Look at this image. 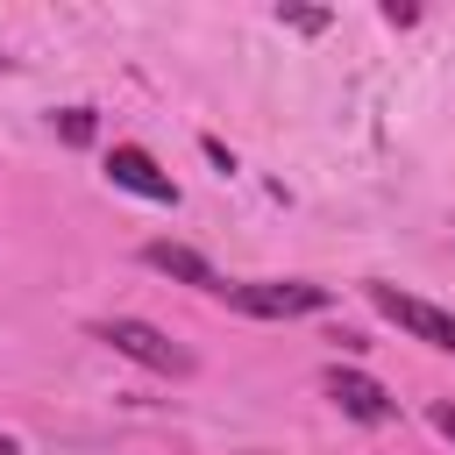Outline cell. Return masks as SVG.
<instances>
[{
    "instance_id": "1",
    "label": "cell",
    "mask_w": 455,
    "mask_h": 455,
    "mask_svg": "<svg viewBox=\"0 0 455 455\" xmlns=\"http://www.w3.org/2000/svg\"><path fill=\"white\" fill-rule=\"evenodd\" d=\"M92 334H100L114 355H128V363H142V370H156V377H185V370H192V355H185L164 327H149V320H128V313H121V320H100Z\"/></svg>"
},
{
    "instance_id": "2",
    "label": "cell",
    "mask_w": 455,
    "mask_h": 455,
    "mask_svg": "<svg viewBox=\"0 0 455 455\" xmlns=\"http://www.w3.org/2000/svg\"><path fill=\"white\" fill-rule=\"evenodd\" d=\"M220 299L235 306V313H256V320H299V313H320L327 306V284H299V277H284V284H220Z\"/></svg>"
},
{
    "instance_id": "3",
    "label": "cell",
    "mask_w": 455,
    "mask_h": 455,
    "mask_svg": "<svg viewBox=\"0 0 455 455\" xmlns=\"http://www.w3.org/2000/svg\"><path fill=\"white\" fill-rule=\"evenodd\" d=\"M370 306H377L391 327H405L412 341L455 355V313H441V306H427V299H412V291H398V284H370Z\"/></svg>"
},
{
    "instance_id": "4",
    "label": "cell",
    "mask_w": 455,
    "mask_h": 455,
    "mask_svg": "<svg viewBox=\"0 0 455 455\" xmlns=\"http://www.w3.org/2000/svg\"><path fill=\"white\" fill-rule=\"evenodd\" d=\"M107 178H114L121 192H135V199L178 206V185H171V171H156V156H149V149H135V142H114V156H107Z\"/></svg>"
},
{
    "instance_id": "5",
    "label": "cell",
    "mask_w": 455,
    "mask_h": 455,
    "mask_svg": "<svg viewBox=\"0 0 455 455\" xmlns=\"http://www.w3.org/2000/svg\"><path fill=\"white\" fill-rule=\"evenodd\" d=\"M327 398H334L348 419H363V427H384V419L398 412V405H391V391H384L377 377H363V370H341V363L327 370Z\"/></svg>"
},
{
    "instance_id": "6",
    "label": "cell",
    "mask_w": 455,
    "mask_h": 455,
    "mask_svg": "<svg viewBox=\"0 0 455 455\" xmlns=\"http://www.w3.org/2000/svg\"><path fill=\"white\" fill-rule=\"evenodd\" d=\"M142 263L164 270V277H178V284H199V291H220V284H228V277H213V263H206L199 249H185V242H149Z\"/></svg>"
},
{
    "instance_id": "7",
    "label": "cell",
    "mask_w": 455,
    "mask_h": 455,
    "mask_svg": "<svg viewBox=\"0 0 455 455\" xmlns=\"http://www.w3.org/2000/svg\"><path fill=\"white\" fill-rule=\"evenodd\" d=\"M57 135H64V142H92V114H85V107H64V114H57Z\"/></svg>"
},
{
    "instance_id": "8",
    "label": "cell",
    "mask_w": 455,
    "mask_h": 455,
    "mask_svg": "<svg viewBox=\"0 0 455 455\" xmlns=\"http://www.w3.org/2000/svg\"><path fill=\"white\" fill-rule=\"evenodd\" d=\"M427 419H434V434H448V441H455V398H434V405H427Z\"/></svg>"
},
{
    "instance_id": "9",
    "label": "cell",
    "mask_w": 455,
    "mask_h": 455,
    "mask_svg": "<svg viewBox=\"0 0 455 455\" xmlns=\"http://www.w3.org/2000/svg\"><path fill=\"white\" fill-rule=\"evenodd\" d=\"M284 21H291V28H306V36H313V28H327V14H320V7H284Z\"/></svg>"
},
{
    "instance_id": "10",
    "label": "cell",
    "mask_w": 455,
    "mask_h": 455,
    "mask_svg": "<svg viewBox=\"0 0 455 455\" xmlns=\"http://www.w3.org/2000/svg\"><path fill=\"white\" fill-rule=\"evenodd\" d=\"M0 455H14V441H7V434H0Z\"/></svg>"
}]
</instances>
